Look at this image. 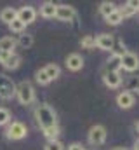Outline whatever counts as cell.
<instances>
[{
  "mask_svg": "<svg viewBox=\"0 0 139 150\" xmlns=\"http://www.w3.org/2000/svg\"><path fill=\"white\" fill-rule=\"evenodd\" d=\"M35 119L38 122V126L42 129H47V127H52V126H58V117L56 112L49 107V105H37L35 108Z\"/></svg>",
  "mask_w": 139,
  "mask_h": 150,
  "instance_id": "6da1fadb",
  "label": "cell"
},
{
  "mask_svg": "<svg viewBox=\"0 0 139 150\" xmlns=\"http://www.w3.org/2000/svg\"><path fill=\"white\" fill-rule=\"evenodd\" d=\"M16 98L21 105H32L35 101V89L28 80H23L16 86Z\"/></svg>",
  "mask_w": 139,
  "mask_h": 150,
  "instance_id": "7a4b0ae2",
  "label": "cell"
},
{
  "mask_svg": "<svg viewBox=\"0 0 139 150\" xmlns=\"http://www.w3.org/2000/svg\"><path fill=\"white\" fill-rule=\"evenodd\" d=\"M5 134H7V138H9V140L18 142V140L26 138L28 129H26V126H25L23 122H19V120H12V122H9V127H7Z\"/></svg>",
  "mask_w": 139,
  "mask_h": 150,
  "instance_id": "3957f363",
  "label": "cell"
},
{
  "mask_svg": "<svg viewBox=\"0 0 139 150\" xmlns=\"http://www.w3.org/2000/svg\"><path fill=\"white\" fill-rule=\"evenodd\" d=\"M16 96V84L7 77L0 74V101H7Z\"/></svg>",
  "mask_w": 139,
  "mask_h": 150,
  "instance_id": "277c9868",
  "label": "cell"
},
{
  "mask_svg": "<svg viewBox=\"0 0 139 150\" xmlns=\"http://www.w3.org/2000/svg\"><path fill=\"white\" fill-rule=\"evenodd\" d=\"M104 142H106V129H104V126H99V124L92 126L89 129V143L99 147V145H103Z\"/></svg>",
  "mask_w": 139,
  "mask_h": 150,
  "instance_id": "5b68a950",
  "label": "cell"
},
{
  "mask_svg": "<svg viewBox=\"0 0 139 150\" xmlns=\"http://www.w3.org/2000/svg\"><path fill=\"white\" fill-rule=\"evenodd\" d=\"M0 63L7 70H16L21 65V56L16 52H0Z\"/></svg>",
  "mask_w": 139,
  "mask_h": 150,
  "instance_id": "8992f818",
  "label": "cell"
},
{
  "mask_svg": "<svg viewBox=\"0 0 139 150\" xmlns=\"http://www.w3.org/2000/svg\"><path fill=\"white\" fill-rule=\"evenodd\" d=\"M122 68L125 70V72H136L139 70V58L138 54H134V52H129V51H125L124 54H122Z\"/></svg>",
  "mask_w": 139,
  "mask_h": 150,
  "instance_id": "52a82bcc",
  "label": "cell"
},
{
  "mask_svg": "<svg viewBox=\"0 0 139 150\" xmlns=\"http://www.w3.org/2000/svg\"><path fill=\"white\" fill-rule=\"evenodd\" d=\"M75 16H77V12L71 5H66V4L56 5V19H59L63 23H70L75 19Z\"/></svg>",
  "mask_w": 139,
  "mask_h": 150,
  "instance_id": "ba28073f",
  "label": "cell"
},
{
  "mask_svg": "<svg viewBox=\"0 0 139 150\" xmlns=\"http://www.w3.org/2000/svg\"><path fill=\"white\" fill-rule=\"evenodd\" d=\"M18 19L26 26V25H30V23H33L35 19H37V11H35V7L32 5H23L19 11H18Z\"/></svg>",
  "mask_w": 139,
  "mask_h": 150,
  "instance_id": "9c48e42d",
  "label": "cell"
},
{
  "mask_svg": "<svg viewBox=\"0 0 139 150\" xmlns=\"http://www.w3.org/2000/svg\"><path fill=\"white\" fill-rule=\"evenodd\" d=\"M134 101H136V98H134V94L129 93V91H122V93L117 96V105H118L120 108H124V110L132 108V107H134Z\"/></svg>",
  "mask_w": 139,
  "mask_h": 150,
  "instance_id": "30bf717a",
  "label": "cell"
},
{
  "mask_svg": "<svg viewBox=\"0 0 139 150\" xmlns=\"http://www.w3.org/2000/svg\"><path fill=\"white\" fill-rule=\"evenodd\" d=\"M113 45H115V38L110 33H101L96 37V47L101 51H111Z\"/></svg>",
  "mask_w": 139,
  "mask_h": 150,
  "instance_id": "8fae6325",
  "label": "cell"
},
{
  "mask_svg": "<svg viewBox=\"0 0 139 150\" xmlns=\"http://www.w3.org/2000/svg\"><path fill=\"white\" fill-rule=\"evenodd\" d=\"M103 82L106 84V87H110V89H117V87H120V84H122L120 72H104Z\"/></svg>",
  "mask_w": 139,
  "mask_h": 150,
  "instance_id": "7c38bea8",
  "label": "cell"
},
{
  "mask_svg": "<svg viewBox=\"0 0 139 150\" xmlns=\"http://www.w3.org/2000/svg\"><path fill=\"white\" fill-rule=\"evenodd\" d=\"M66 68L71 72H78L84 68V58L78 54V52H73L66 58Z\"/></svg>",
  "mask_w": 139,
  "mask_h": 150,
  "instance_id": "4fadbf2b",
  "label": "cell"
},
{
  "mask_svg": "<svg viewBox=\"0 0 139 150\" xmlns=\"http://www.w3.org/2000/svg\"><path fill=\"white\" fill-rule=\"evenodd\" d=\"M122 70V52H113L106 61V72H120Z\"/></svg>",
  "mask_w": 139,
  "mask_h": 150,
  "instance_id": "5bb4252c",
  "label": "cell"
},
{
  "mask_svg": "<svg viewBox=\"0 0 139 150\" xmlns=\"http://www.w3.org/2000/svg\"><path fill=\"white\" fill-rule=\"evenodd\" d=\"M40 16L45 18V19L56 18V4L54 2H44L40 5Z\"/></svg>",
  "mask_w": 139,
  "mask_h": 150,
  "instance_id": "9a60e30c",
  "label": "cell"
},
{
  "mask_svg": "<svg viewBox=\"0 0 139 150\" xmlns=\"http://www.w3.org/2000/svg\"><path fill=\"white\" fill-rule=\"evenodd\" d=\"M16 18H18V11L12 9V7H5V9H2V12H0V21L5 23V25H11Z\"/></svg>",
  "mask_w": 139,
  "mask_h": 150,
  "instance_id": "2e32d148",
  "label": "cell"
},
{
  "mask_svg": "<svg viewBox=\"0 0 139 150\" xmlns=\"http://www.w3.org/2000/svg\"><path fill=\"white\" fill-rule=\"evenodd\" d=\"M16 38L14 37H2L0 38V52H14L16 49Z\"/></svg>",
  "mask_w": 139,
  "mask_h": 150,
  "instance_id": "e0dca14e",
  "label": "cell"
},
{
  "mask_svg": "<svg viewBox=\"0 0 139 150\" xmlns=\"http://www.w3.org/2000/svg\"><path fill=\"white\" fill-rule=\"evenodd\" d=\"M16 44L21 45L23 49H30V47L33 45V35L23 32V33H19V37H18V40H16Z\"/></svg>",
  "mask_w": 139,
  "mask_h": 150,
  "instance_id": "ac0fdd59",
  "label": "cell"
},
{
  "mask_svg": "<svg viewBox=\"0 0 139 150\" xmlns=\"http://www.w3.org/2000/svg\"><path fill=\"white\" fill-rule=\"evenodd\" d=\"M44 72L47 74V77H49L51 80H56V79L61 75V68H59L56 63H49L47 67H44Z\"/></svg>",
  "mask_w": 139,
  "mask_h": 150,
  "instance_id": "d6986e66",
  "label": "cell"
},
{
  "mask_svg": "<svg viewBox=\"0 0 139 150\" xmlns=\"http://www.w3.org/2000/svg\"><path fill=\"white\" fill-rule=\"evenodd\" d=\"M106 19V23L108 25H111V26H117V25H120L122 21H124V18H122V14H120V11L118 9H115L108 18H104Z\"/></svg>",
  "mask_w": 139,
  "mask_h": 150,
  "instance_id": "ffe728a7",
  "label": "cell"
},
{
  "mask_svg": "<svg viewBox=\"0 0 139 150\" xmlns=\"http://www.w3.org/2000/svg\"><path fill=\"white\" fill-rule=\"evenodd\" d=\"M42 131H44V136L49 142H54L59 136V126H52V127H47V129H42Z\"/></svg>",
  "mask_w": 139,
  "mask_h": 150,
  "instance_id": "44dd1931",
  "label": "cell"
},
{
  "mask_svg": "<svg viewBox=\"0 0 139 150\" xmlns=\"http://www.w3.org/2000/svg\"><path fill=\"white\" fill-rule=\"evenodd\" d=\"M115 9L117 7H115L113 2H101V5H99V12H101V16H104V18H108Z\"/></svg>",
  "mask_w": 139,
  "mask_h": 150,
  "instance_id": "7402d4cb",
  "label": "cell"
},
{
  "mask_svg": "<svg viewBox=\"0 0 139 150\" xmlns=\"http://www.w3.org/2000/svg\"><path fill=\"white\" fill-rule=\"evenodd\" d=\"M80 45L84 49H94L96 47V38L92 37V35H85V37H82V40H80Z\"/></svg>",
  "mask_w": 139,
  "mask_h": 150,
  "instance_id": "603a6c76",
  "label": "cell"
},
{
  "mask_svg": "<svg viewBox=\"0 0 139 150\" xmlns=\"http://www.w3.org/2000/svg\"><path fill=\"white\" fill-rule=\"evenodd\" d=\"M35 80H37L40 86H47V84L51 82V79H49V77H47V74L44 72V68L37 70V74H35Z\"/></svg>",
  "mask_w": 139,
  "mask_h": 150,
  "instance_id": "cb8c5ba5",
  "label": "cell"
},
{
  "mask_svg": "<svg viewBox=\"0 0 139 150\" xmlns=\"http://www.w3.org/2000/svg\"><path fill=\"white\" fill-rule=\"evenodd\" d=\"M9 30H11L12 33H23V32H25V25H23V23L16 18V19L9 25Z\"/></svg>",
  "mask_w": 139,
  "mask_h": 150,
  "instance_id": "d4e9b609",
  "label": "cell"
},
{
  "mask_svg": "<svg viewBox=\"0 0 139 150\" xmlns=\"http://www.w3.org/2000/svg\"><path fill=\"white\" fill-rule=\"evenodd\" d=\"M118 11H120V14H122V18H124V19H125V18H131V16H134V14L138 12L136 9H132V7H131V5H127V4H125L122 9H118Z\"/></svg>",
  "mask_w": 139,
  "mask_h": 150,
  "instance_id": "484cf974",
  "label": "cell"
},
{
  "mask_svg": "<svg viewBox=\"0 0 139 150\" xmlns=\"http://www.w3.org/2000/svg\"><path fill=\"white\" fill-rule=\"evenodd\" d=\"M11 122V112L7 108H2L0 107V126H5Z\"/></svg>",
  "mask_w": 139,
  "mask_h": 150,
  "instance_id": "4316f807",
  "label": "cell"
},
{
  "mask_svg": "<svg viewBox=\"0 0 139 150\" xmlns=\"http://www.w3.org/2000/svg\"><path fill=\"white\" fill-rule=\"evenodd\" d=\"M45 150H65V145L59 142V140H54V142H47Z\"/></svg>",
  "mask_w": 139,
  "mask_h": 150,
  "instance_id": "83f0119b",
  "label": "cell"
},
{
  "mask_svg": "<svg viewBox=\"0 0 139 150\" xmlns=\"http://www.w3.org/2000/svg\"><path fill=\"white\" fill-rule=\"evenodd\" d=\"M129 87H131V91H136L139 94V77H132L129 80Z\"/></svg>",
  "mask_w": 139,
  "mask_h": 150,
  "instance_id": "f1b7e54d",
  "label": "cell"
},
{
  "mask_svg": "<svg viewBox=\"0 0 139 150\" xmlns=\"http://www.w3.org/2000/svg\"><path fill=\"white\" fill-rule=\"evenodd\" d=\"M68 150H84V147H82V143H71V145H68Z\"/></svg>",
  "mask_w": 139,
  "mask_h": 150,
  "instance_id": "f546056e",
  "label": "cell"
},
{
  "mask_svg": "<svg viewBox=\"0 0 139 150\" xmlns=\"http://www.w3.org/2000/svg\"><path fill=\"white\" fill-rule=\"evenodd\" d=\"M127 5H131L132 9L139 11V0H129V2H127Z\"/></svg>",
  "mask_w": 139,
  "mask_h": 150,
  "instance_id": "4dcf8cb0",
  "label": "cell"
},
{
  "mask_svg": "<svg viewBox=\"0 0 139 150\" xmlns=\"http://www.w3.org/2000/svg\"><path fill=\"white\" fill-rule=\"evenodd\" d=\"M111 150H129V149H125V147H115V149H111Z\"/></svg>",
  "mask_w": 139,
  "mask_h": 150,
  "instance_id": "1f68e13d",
  "label": "cell"
},
{
  "mask_svg": "<svg viewBox=\"0 0 139 150\" xmlns=\"http://www.w3.org/2000/svg\"><path fill=\"white\" fill-rule=\"evenodd\" d=\"M134 150H139V140L136 142V145H134Z\"/></svg>",
  "mask_w": 139,
  "mask_h": 150,
  "instance_id": "d6a6232c",
  "label": "cell"
},
{
  "mask_svg": "<svg viewBox=\"0 0 139 150\" xmlns=\"http://www.w3.org/2000/svg\"><path fill=\"white\" fill-rule=\"evenodd\" d=\"M136 129H138V133H139V122H138V124H136Z\"/></svg>",
  "mask_w": 139,
  "mask_h": 150,
  "instance_id": "836d02e7",
  "label": "cell"
},
{
  "mask_svg": "<svg viewBox=\"0 0 139 150\" xmlns=\"http://www.w3.org/2000/svg\"><path fill=\"white\" fill-rule=\"evenodd\" d=\"M84 150H85V149H84Z\"/></svg>",
  "mask_w": 139,
  "mask_h": 150,
  "instance_id": "e575fe53",
  "label": "cell"
}]
</instances>
